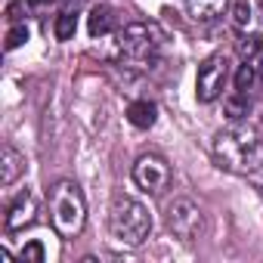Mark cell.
<instances>
[{
    "label": "cell",
    "instance_id": "1",
    "mask_svg": "<svg viewBox=\"0 0 263 263\" xmlns=\"http://www.w3.org/2000/svg\"><path fill=\"white\" fill-rule=\"evenodd\" d=\"M214 158L223 171L257 174L263 167V146L251 130H223L214 137Z\"/></svg>",
    "mask_w": 263,
    "mask_h": 263
},
{
    "label": "cell",
    "instance_id": "2",
    "mask_svg": "<svg viewBox=\"0 0 263 263\" xmlns=\"http://www.w3.org/2000/svg\"><path fill=\"white\" fill-rule=\"evenodd\" d=\"M50 217H53V226L62 238H74L84 229L87 201H84V192L78 189V183L62 180L50 189Z\"/></svg>",
    "mask_w": 263,
    "mask_h": 263
},
{
    "label": "cell",
    "instance_id": "3",
    "mask_svg": "<svg viewBox=\"0 0 263 263\" xmlns=\"http://www.w3.org/2000/svg\"><path fill=\"white\" fill-rule=\"evenodd\" d=\"M108 229H111V238L118 245L137 248L152 232V214L137 198H118L111 204V214H108Z\"/></svg>",
    "mask_w": 263,
    "mask_h": 263
},
{
    "label": "cell",
    "instance_id": "4",
    "mask_svg": "<svg viewBox=\"0 0 263 263\" xmlns=\"http://www.w3.org/2000/svg\"><path fill=\"white\" fill-rule=\"evenodd\" d=\"M158 28L155 25H143V22H134V25H127L121 34H118V50L115 56L121 62H130V65H146L152 62L155 50H158Z\"/></svg>",
    "mask_w": 263,
    "mask_h": 263
},
{
    "label": "cell",
    "instance_id": "5",
    "mask_svg": "<svg viewBox=\"0 0 263 263\" xmlns=\"http://www.w3.org/2000/svg\"><path fill=\"white\" fill-rule=\"evenodd\" d=\"M167 226L174 229L177 238H183V241H195V238L204 232V217H201V211H198L195 201H189V198H177V201L167 208Z\"/></svg>",
    "mask_w": 263,
    "mask_h": 263
},
{
    "label": "cell",
    "instance_id": "6",
    "mask_svg": "<svg viewBox=\"0 0 263 263\" xmlns=\"http://www.w3.org/2000/svg\"><path fill=\"white\" fill-rule=\"evenodd\" d=\"M226 74H229V62H226V56H220V53L208 56V59L198 65V81H195V93H198V99H201V102H214V99L223 93Z\"/></svg>",
    "mask_w": 263,
    "mask_h": 263
},
{
    "label": "cell",
    "instance_id": "7",
    "mask_svg": "<svg viewBox=\"0 0 263 263\" xmlns=\"http://www.w3.org/2000/svg\"><path fill=\"white\" fill-rule=\"evenodd\" d=\"M134 180L143 192H164L171 186V167L164 158L158 155H143L137 164H134Z\"/></svg>",
    "mask_w": 263,
    "mask_h": 263
},
{
    "label": "cell",
    "instance_id": "8",
    "mask_svg": "<svg viewBox=\"0 0 263 263\" xmlns=\"http://www.w3.org/2000/svg\"><path fill=\"white\" fill-rule=\"evenodd\" d=\"M34 217H37V198L25 189V192H19V198H16V201L10 204V211H7V229H10V232L25 229V226L34 223Z\"/></svg>",
    "mask_w": 263,
    "mask_h": 263
},
{
    "label": "cell",
    "instance_id": "9",
    "mask_svg": "<svg viewBox=\"0 0 263 263\" xmlns=\"http://www.w3.org/2000/svg\"><path fill=\"white\" fill-rule=\"evenodd\" d=\"M25 155L16 146H4L0 152V186H13L22 174H25Z\"/></svg>",
    "mask_w": 263,
    "mask_h": 263
},
{
    "label": "cell",
    "instance_id": "10",
    "mask_svg": "<svg viewBox=\"0 0 263 263\" xmlns=\"http://www.w3.org/2000/svg\"><path fill=\"white\" fill-rule=\"evenodd\" d=\"M155 118H158V108H155L152 102H146V99L127 105V121L134 124V127H140V130H149V127L155 124Z\"/></svg>",
    "mask_w": 263,
    "mask_h": 263
},
{
    "label": "cell",
    "instance_id": "11",
    "mask_svg": "<svg viewBox=\"0 0 263 263\" xmlns=\"http://www.w3.org/2000/svg\"><path fill=\"white\" fill-rule=\"evenodd\" d=\"M226 7V0H186V10L195 22H214Z\"/></svg>",
    "mask_w": 263,
    "mask_h": 263
},
{
    "label": "cell",
    "instance_id": "12",
    "mask_svg": "<svg viewBox=\"0 0 263 263\" xmlns=\"http://www.w3.org/2000/svg\"><path fill=\"white\" fill-rule=\"evenodd\" d=\"M87 28H90V37H102V34H108V31L115 28V13H111L108 7H93V10H90V22H87Z\"/></svg>",
    "mask_w": 263,
    "mask_h": 263
},
{
    "label": "cell",
    "instance_id": "13",
    "mask_svg": "<svg viewBox=\"0 0 263 263\" xmlns=\"http://www.w3.org/2000/svg\"><path fill=\"white\" fill-rule=\"evenodd\" d=\"M53 31H56L59 41H71L74 31H78V16H74V13H62V16L56 19V28H53Z\"/></svg>",
    "mask_w": 263,
    "mask_h": 263
},
{
    "label": "cell",
    "instance_id": "14",
    "mask_svg": "<svg viewBox=\"0 0 263 263\" xmlns=\"http://www.w3.org/2000/svg\"><path fill=\"white\" fill-rule=\"evenodd\" d=\"M229 16H232V25L235 28H251V4L248 0H235L232 4V10H229Z\"/></svg>",
    "mask_w": 263,
    "mask_h": 263
},
{
    "label": "cell",
    "instance_id": "15",
    "mask_svg": "<svg viewBox=\"0 0 263 263\" xmlns=\"http://www.w3.org/2000/svg\"><path fill=\"white\" fill-rule=\"evenodd\" d=\"M248 108H251V105H248V99H245L241 90L226 102V115H229V118H241V115H248Z\"/></svg>",
    "mask_w": 263,
    "mask_h": 263
},
{
    "label": "cell",
    "instance_id": "16",
    "mask_svg": "<svg viewBox=\"0 0 263 263\" xmlns=\"http://www.w3.org/2000/svg\"><path fill=\"white\" fill-rule=\"evenodd\" d=\"M22 260H25V263H44V260H47L44 245H41V241H28V245L22 248Z\"/></svg>",
    "mask_w": 263,
    "mask_h": 263
},
{
    "label": "cell",
    "instance_id": "17",
    "mask_svg": "<svg viewBox=\"0 0 263 263\" xmlns=\"http://www.w3.org/2000/svg\"><path fill=\"white\" fill-rule=\"evenodd\" d=\"M251 84H254V65H248V62H245V65L238 68V74H235V90H241V93H245Z\"/></svg>",
    "mask_w": 263,
    "mask_h": 263
},
{
    "label": "cell",
    "instance_id": "18",
    "mask_svg": "<svg viewBox=\"0 0 263 263\" xmlns=\"http://www.w3.org/2000/svg\"><path fill=\"white\" fill-rule=\"evenodd\" d=\"M28 41V28L25 25H16L10 34H7V50H16V47H22Z\"/></svg>",
    "mask_w": 263,
    "mask_h": 263
},
{
    "label": "cell",
    "instance_id": "19",
    "mask_svg": "<svg viewBox=\"0 0 263 263\" xmlns=\"http://www.w3.org/2000/svg\"><path fill=\"white\" fill-rule=\"evenodd\" d=\"M257 47H260L257 41H241V44H238V53H241V56H251V53H257Z\"/></svg>",
    "mask_w": 263,
    "mask_h": 263
},
{
    "label": "cell",
    "instance_id": "20",
    "mask_svg": "<svg viewBox=\"0 0 263 263\" xmlns=\"http://www.w3.org/2000/svg\"><path fill=\"white\" fill-rule=\"evenodd\" d=\"M19 13H22V4H10V19H19Z\"/></svg>",
    "mask_w": 263,
    "mask_h": 263
},
{
    "label": "cell",
    "instance_id": "21",
    "mask_svg": "<svg viewBox=\"0 0 263 263\" xmlns=\"http://www.w3.org/2000/svg\"><path fill=\"white\" fill-rule=\"evenodd\" d=\"M10 260H13L10 251H7V248H0V263H10Z\"/></svg>",
    "mask_w": 263,
    "mask_h": 263
},
{
    "label": "cell",
    "instance_id": "22",
    "mask_svg": "<svg viewBox=\"0 0 263 263\" xmlns=\"http://www.w3.org/2000/svg\"><path fill=\"white\" fill-rule=\"evenodd\" d=\"M28 4L31 7H41V4H50V0H28Z\"/></svg>",
    "mask_w": 263,
    "mask_h": 263
},
{
    "label": "cell",
    "instance_id": "23",
    "mask_svg": "<svg viewBox=\"0 0 263 263\" xmlns=\"http://www.w3.org/2000/svg\"><path fill=\"white\" fill-rule=\"evenodd\" d=\"M260 78H263V56H260Z\"/></svg>",
    "mask_w": 263,
    "mask_h": 263
}]
</instances>
